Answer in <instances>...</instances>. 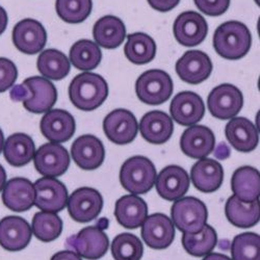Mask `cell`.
<instances>
[{"instance_id":"6da1fadb","label":"cell","mask_w":260,"mask_h":260,"mask_svg":"<svg viewBox=\"0 0 260 260\" xmlns=\"http://www.w3.org/2000/svg\"><path fill=\"white\" fill-rule=\"evenodd\" d=\"M252 36L240 21H227L213 35V48L223 58L237 60L247 55L251 48Z\"/></svg>"},{"instance_id":"7a4b0ae2","label":"cell","mask_w":260,"mask_h":260,"mask_svg":"<svg viewBox=\"0 0 260 260\" xmlns=\"http://www.w3.org/2000/svg\"><path fill=\"white\" fill-rule=\"evenodd\" d=\"M108 96L106 80L99 74L84 72L76 75L69 86L72 104L83 112H92L103 104Z\"/></svg>"},{"instance_id":"3957f363","label":"cell","mask_w":260,"mask_h":260,"mask_svg":"<svg viewBox=\"0 0 260 260\" xmlns=\"http://www.w3.org/2000/svg\"><path fill=\"white\" fill-rule=\"evenodd\" d=\"M157 177L156 169L149 158L145 156H133L121 167L120 182L130 193H147L154 186Z\"/></svg>"},{"instance_id":"277c9868","label":"cell","mask_w":260,"mask_h":260,"mask_svg":"<svg viewBox=\"0 0 260 260\" xmlns=\"http://www.w3.org/2000/svg\"><path fill=\"white\" fill-rule=\"evenodd\" d=\"M172 222L181 232L193 234L206 225L208 211L206 205L194 197H184L174 202L171 208Z\"/></svg>"},{"instance_id":"5b68a950","label":"cell","mask_w":260,"mask_h":260,"mask_svg":"<svg viewBox=\"0 0 260 260\" xmlns=\"http://www.w3.org/2000/svg\"><path fill=\"white\" fill-rule=\"evenodd\" d=\"M174 90L171 76L159 69L144 72L136 82L138 98L149 105H159L170 99Z\"/></svg>"},{"instance_id":"8992f818","label":"cell","mask_w":260,"mask_h":260,"mask_svg":"<svg viewBox=\"0 0 260 260\" xmlns=\"http://www.w3.org/2000/svg\"><path fill=\"white\" fill-rule=\"evenodd\" d=\"M244 105V96L240 89L233 84H220L210 92L207 106L210 114L220 120H230L241 112Z\"/></svg>"},{"instance_id":"52a82bcc","label":"cell","mask_w":260,"mask_h":260,"mask_svg":"<svg viewBox=\"0 0 260 260\" xmlns=\"http://www.w3.org/2000/svg\"><path fill=\"white\" fill-rule=\"evenodd\" d=\"M67 246L81 258L98 260L106 254L110 241L101 228L91 226L70 236L67 240Z\"/></svg>"},{"instance_id":"ba28073f","label":"cell","mask_w":260,"mask_h":260,"mask_svg":"<svg viewBox=\"0 0 260 260\" xmlns=\"http://www.w3.org/2000/svg\"><path fill=\"white\" fill-rule=\"evenodd\" d=\"M34 162L41 175L55 178L67 172L70 166V156L67 149L60 144L47 143L36 151Z\"/></svg>"},{"instance_id":"9c48e42d","label":"cell","mask_w":260,"mask_h":260,"mask_svg":"<svg viewBox=\"0 0 260 260\" xmlns=\"http://www.w3.org/2000/svg\"><path fill=\"white\" fill-rule=\"evenodd\" d=\"M35 205L42 211L59 212L67 206L68 189L52 177H42L34 184Z\"/></svg>"},{"instance_id":"30bf717a","label":"cell","mask_w":260,"mask_h":260,"mask_svg":"<svg viewBox=\"0 0 260 260\" xmlns=\"http://www.w3.org/2000/svg\"><path fill=\"white\" fill-rule=\"evenodd\" d=\"M103 130L107 139L114 144L127 145L137 138L139 124L132 112L119 108L104 118Z\"/></svg>"},{"instance_id":"8fae6325","label":"cell","mask_w":260,"mask_h":260,"mask_svg":"<svg viewBox=\"0 0 260 260\" xmlns=\"http://www.w3.org/2000/svg\"><path fill=\"white\" fill-rule=\"evenodd\" d=\"M67 206L74 221L88 223L100 214L103 207V198L95 188L80 187L68 198Z\"/></svg>"},{"instance_id":"7c38bea8","label":"cell","mask_w":260,"mask_h":260,"mask_svg":"<svg viewBox=\"0 0 260 260\" xmlns=\"http://www.w3.org/2000/svg\"><path fill=\"white\" fill-rule=\"evenodd\" d=\"M47 42L45 27L35 19H23L13 29L15 47L25 54H36L43 50Z\"/></svg>"},{"instance_id":"4fadbf2b","label":"cell","mask_w":260,"mask_h":260,"mask_svg":"<svg viewBox=\"0 0 260 260\" xmlns=\"http://www.w3.org/2000/svg\"><path fill=\"white\" fill-rule=\"evenodd\" d=\"M173 32L179 44L186 47L197 46L205 40L208 25L202 15L193 11L181 13L173 25Z\"/></svg>"},{"instance_id":"5bb4252c","label":"cell","mask_w":260,"mask_h":260,"mask_svg":"<svg viewBox=\"0 0 260 260\" xmlns=\"http://www.w3.org/2000/svg\"><path fill=\"white\" fill-rule=\"evenodd\" d=\"M142 226V237L150 248L164 250L174 242L175 226L169 216L164 213L147 216Z\"/></svg>"},{"instance_id":"9a60e30c","label":"cell","mask_w":260,"mask_h":260,"mask_svg":"<svg viewBox=\"0 0 260 260\" xmlns=\"http://www.w3.org/2000/svg\"><path fill=\"white\" fill-rule=\"evenodd\" d=\"M29 90L31 96L23 101L25 110L34 114L49 112L57 100V91L54 84L44 77L34 76L22 83Z\"/></svg>"},{"instance_id":"2e32d148","label":"cell","mask_w":260,"mask_h":260,"mask_svg":"<svg viewBox=\"0 0 260 260\" xmlns=\"http://www.w3.org/2000/svg\"><path fill=\"white\" fill-rule=\"evenodd\" d=\"M172 120L182 126H192L200 122L205 115L202 98L193 92L185 91L173 98L170 105Z\"/></svg>"},{"instance_id":"e0dca14e","label":"cell","mask_w":260,"mask_h":260,"mask_svg":"<svg viewBox=\"0 0 260 260\" xmlns=\"http://www.w3.org/2000/svg\"><path fill=\"white\" fill-rule=\"evenodd\" d=\"M42 135L50 143L60 144L68 142L75 134L76 123L74 117L67 111L50 110L40 123Z\"/></svg>"},{"instance_id":"ac0fdd59","label":"cell","mask_w":260,"mask_h":260,"mask_svg":"<svg viewBox=\"0 0 260 260\" xmlns=\"http://www.w3.org/2000/svg\"><path fill=\"white\" fill-rule=\"evenodd\" d=\"M190 179L187 172L179 166L166 167L156 177L157 193L167 201L175 202L187 192Z\"/></svg>"},{"instance_id":"d6986e66","label":"cell","mask_w":260,"mask_h":260,"mask_svg":"<svg viewBox=\"0 0 260 260\" xmlns=\"http://www.w3.org/2000/svg\"><path fill=\"white\" fill-rule=\"evenodd\" d=\"M175 69L181 80L189 84H199L210 76L212 62L205 52L189 50L177 60Z\"/></svg>"},{"instance_id":"ffe728a7","label":"cell","mask_w":260,"mask_h":260,"mask_svg":"<svg viewBox=\"0 0 260 260\" xmlns=\"http://www.w3.org/2000/svg\"><path fill=\"white\" fill-rule=\"evenodd\" d=\"M31 236L30 225L20 216L9 215L0 221V246L7 251L19 252L25 249Z\"/></svg>"},{"instance_id":"44dd1931","label":"cell","mask_w":260,"mask_h":260,"mask_svg":"<svg viewBox=\"0 0 260 260\" xmlns=\"http://www.w3.org/2000/svg\"><path fill=\"white\" fill-rule=\"evenodd\" d=\"M180 148L186 156L202 159L213 152L215 137L210 128L203 125H192L182 134Z\"/></svg>"},{"instance_id":"7402d4cb","label":"cell","mask_w":260,"mask_h":260,"mask_svg":"<svg viewBox=\"0 0 260 260\" xmlns=\"http://www.w3.org/2000/svg\"><path fill=\"white\" fill-rule=\"evenodd\" d=\"M74 162L82 170L98 169L104 161L105 149L102 142L95 136L84 135L75 140L71 147Z\"/></svg>"},{"instance_id":"603a6c76","label":"cell","mask_w":260,"mask_h":260,"mask_svg":"<svg viewBox=\"0 0 260 260\" xmlns=\"http://www.w3.org/2000/svg\"><path fill=\"white\" fill-rule=\"evenodd\" d=\"M140 133L150 144L161 145L167 143L174 133L172 118L161 111L149 112L140 122Z\"/></svg>"},{"instance_id":"cb8c5ba5","label":"cell","mask_w":260,"mask_h":260,"mask_svg":"<svg viewBox=\"0 0 260 260\" xmlns=\"http://www.w3.org/2000/svg\"><path fill=\"white\" fill-rule=\"evenodd\" d=\"M225 135L231 146L240 152H252L258 146V130L244 117L230 119L225 127Z\"/></svg>"},{"instance_id":"d4e9b609","label":"cell","mask_w":260,"mask_h":260,"mask_svg":"<svg viewBox=\"0 0 260 260\" xmlns=\"http://www.w3.org/2000/svg\"><path fill=\"white\" fill-rule=\"evenodd\" d=\"M190 179L198 190L206 193L213 192L223 184V167L211 158L199 159L190 170Z\"/></svg>"},{"instance_id":"484cf974","label":"cell","mask_w":260,"mask_h":260,"mask_svg":"<svg viewBox=\"0 0 260 260\" xmlns=\"http://www.w3.org/2000/svg\"><path fill=\"white\" fill-rule=\"evenodd\" d=\"M3 202L16 212L29 210L35 205V188L30 180L16 177L9 180L3 191Z\"/></svg>"},{"instance_id":"4316f807","label":"cell","mask_w":260,"mask_h":260,"mask_svg":"<svg viewBox=\"0 0 260 260\" xmlns=\"http://www.w3.org/2000/svg\"><path fill=\"white\" fill-rule=\"evenodd\" d=\"M115 216L121 226L137 229L143 225L148 216V205L136 194H126L116 202Z\"/></svg>"},{"instance_id":"83f0119b","label":"cell","mask_w":260,"mask_h":260,"mask_svg":"<svg viewBox=\"0 0 260 260\" xmlns=\"http://www.w3.org/2000/svg\"><path fill=\"white\" fill-rule=\"evenodd\" d=\"M96 44L105 49L118 48L126 38V27L118 17L107 15L100 18L93 27Z\"/></svg>"},{"instance_id":"f1b7e54d","label":"cell","mask_w":260,"mask_h":260,"mask_svg":"<svg viewBox=\"0 0 260 260\" xmlns=\"http://www.w3.org/2000/svg\"><path fill=\"white\" fill-rule=\"evenodd\" d=\"M231 189L234 196L245 203H253L259 199L260 175L253 167H242L235 170L231 177Z\"/></svg>"},{"instance_id":"f546056e","label":"cell","mask_w":260,"mask_h":260,"mask_svg":"<svg viewBox=\"0 0 260 260\" xmlns=\"http://www.w3.org/2000/svg\"><path fill=\"white\" fill-rule=\"evenodd\" d=\"M3 150L7 161L13 167L20 168L26 166L34 159L36 146L29 136L14 134L7 139Z\"/></svg>"},{"instance_id":"4dcf8cb0","label":"cell","mask_w":260,"mask_h":260,"mask_svg":"<svg viewBox=\"0 0 260 260\" xmlns=\"http://www.w3.org/2000/svg\"><path fill=\"white\" fill-rule=\"evenodd\" d=\"M225 213L226 218L233 226L251 228L259 222V200L253 203H245L233 194L226 202Z\"/></svg>"},{"instance_id":"1f68e13d","label":"cell","mask_w":260,"mask_h":260,"mask_svg":"<svg viewBox=\"0 0 260 260\" xmlns=\"http://www.w3.org/2000/svg\"><path fill=\"white\" fill-rule=\"evenodd\" d=\"M128 60L136 64H145L153 60L156 55L154 40L144 32L130 34L124 47Z\"/></svg>"},{"instance_id":"d6a6232c","label":"cell","mask_w":260,"mask_h":260,"mask_svg":"<svg viewBox=\"0 0 260 260\" xmlns=\"http://www.w3.org/2000/svg\"><path fill=\"white\" fill-rule=\"evenodd\" d=\"M37 67L39 72L46 79L60 80L70 73V60L61 51L47 49L41 52L38 57Z\"/></svg>"},{"instance_id":"836d02e7","label":"cell","mask_w":260,"mask_h":260,"mask_svg":"<svg viewBox=\"0 0 260 260\" xmlns=\"http://www.w3.org/2000/svg\"><path fill=\"white\" fill-rule=\"evenodd\" d=\"M102 59V52L99 46L91 40H79L70 49V61L73 66L81 71L96 69Z\"/></svg>"},{"instance_id":"e575fe53","label":"cell","mask_w":260,"mask_h":260,"mask_svg":"<svg viewBox=\"0 0 260 260\" xmlns=\"http://www.w3.org/2000/svg\"><path fill=\"white\" fill-rule=\"evenodd\" d=\"M218 244V235L213 227L205 225L204 228L193 234L183 233L182 246L184 250L196 257H202L210 254Z\"/></svg>"},{"instance_id":"d590c367","label":"cell","mask_w":260,"mask_h":260,"mask_svg":"<svg viewBox=\"0 0 260 260\" xmlns=\"http://www.w3.org/2000/svg\"><path fill=\"white\" fill-rule=\"evenodd\" d=\"M32 234L43 243H50L60 235L62 221L56 213L40 211L34 215Z\"/></svg>"},{"instance_id":"8d00e7d4","label":"cell","mask_w":260,"mask_h":260,"mask_svg":"<svg viewBox=\"0 0 260 260\" xmlns=\"http://www.w3.org/2000/svg\"><path fill=\"white\" fill-rule=\"evenodd\" d=\"M55 9L58 17L64 22L81 23L92 13V0H56Z\"/></svg>"},{"instance_id":"74e56055","label":"cell","mask_w":260,"mask_h":260,"mask_svg":"<svg viewBox=\"0 0 260 260\" xmlns=\"http://www.w3.org/2000/svg\"><path fill=\"white\" fill-rule=\"evenodd\" d=\"M143 253V244L135 234L121 233L114 238L112 254L115 260H141Z\"/></svg>"},{"instance_id":"f35d334b","label":"cell","mask_w":260,"mask_h":260,"mask_svg":"<svg viewBox=\"0 0 260 260\" xmlns=\"http://www.w3.org/2000/svg\"><path fill=\"white\" fill-rule=\"evenodd\" d=\"M232 260H260V236L253 232L236 235L231 244Z\"/></svg>"},{"instance_id":"ab89813d","label":"cell","mask_w":260,"mask_h":260,"mask_svg":"<svg viewBox=\"0 0 260 260\" xmlns=\"http://www.w3.org/2000/svg\"><path fill=\"white\" fill-rule=\"evenodd\" d=\"M18 77L16 64L5 57H0V93L7 92L15 84Z\"/></svg>"},{"instance_id":"60d3db41","label":"cell","mask_w":260,"mask_h":260,"mask_svg":"<svg viewBox=\"0 0 260 260\" xmlns=\"http://www.w3.org/2000/svg\"><path fill=\"white\" fill-rule=\"evenodd\" d=\"M193 3L199 11L211 17L223 15L230 6V0H193Z\"/></svg>"},{"instance_id":"b9f144b4","label":"cell","mask_w":260,"mask_h":260,"mask_svg":"<svg viewBox=\"0 0 260 260\" xmlns=\"http://www.w3.org/2000/svg\"><path fill=\"white\" fill-rule=\"evenodd\" d=\"M150 7L158 11V12H170L174 8H176L180 0H147Z\"/></svg>"},{"instance_id":"7bdbcfd3","label":"cell","mask_w":260,"mask_h":260,"mask_svg":"<svg viewBox=\"0 0 260 260\" xmlns=\"http://www.w3.org/2000/svg\"><path fill=\"white\" fill-rule=\"evenodd\" d=\"M11 97L13 100H16V101L21 100L23 102L24 100H26L30 97V92L25 85L19 84V85L15 86V88L12 90Z\"/></svg>"},{"instance_id":"ee69618b","label":"cell","mask_w":260,"mask_h":260,"mask_svg":"<svg viewBox=\"0 0 260 260\" xmlns=\"http://www.w3.org/2000/svg\"><path fill=\"white\" fill-rule=\"evenodd\" d=\"M50 260H82V259L73 251H60L55 253Z\"/></svg>"},{"instance_id":"f6af8a7d","label":"cell","mask_w":260,"mask_h":260,"mask_svg":"<svg viewBox=\"0 0 260 260\" xmlns=\"http://www.w3.org/2000/svg\"><path fill=\"white\" fill-rule=\"evenodd\" d=\"M213 151H214V156L218 159L224 160L230 156V149L225 143L219 144L216 146V148H214Z\"/></svg>"},{"instance_id":"bcb514c9","label":"cell","mask_w":260,"mask_h":260,"mask_svg":"<svg viewBox=\"0 0 260 260\" xmlns=\"http://www.w3.org/2000/svg\"><path fill=\"white\" fill-rule=\"evenodd\" d=\"M8 22H9L8 14L3 7H0V36L5 32L8 26Z\"/></svg>"},{"instance_id":"7dc6e473","label":"cell","mask_w":260,"mask_h":260,"mask_svg":"<svg viewBox=\"0 0 260 260\" xmlns=\"http://www.w3.org/2000/svg\"><path fill=\"white\" fill-rule=\"evenodd\" d=\"M202 260H231L228 256L220 253H210L206 255Z\"/></svg>"},{"instance_id":"c3c4849f","label":"cell","mask_w":260,"mask_h":260,"mask_svg":"<svg viewBox=\"0 0 260 260\" xmlns=\"http://www.w3.org/2000/svg\"><path fill=\"white\" fill-rule=\"evenodd\" d=\"M7 183V172L5 168L0 165V191H2Z\"/></svg>"},{"instance_id":"681fc988","label":"cell","mask_w":260,"mask_h":260,"mask_svg":"<svg viewBox=\"0 0 260 260\" xmlns=\"http://www.w3.org/2000/svg\"><path fill=\"white\" fill-rule=\"evenodd\" d=\"M4 145H5V137H4L3 130L0 129V153H2V151L4 149Z\"/></svg>"}]
</instances>
